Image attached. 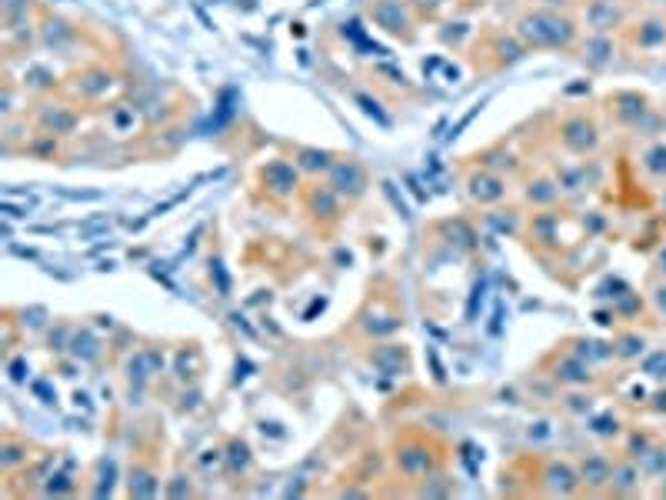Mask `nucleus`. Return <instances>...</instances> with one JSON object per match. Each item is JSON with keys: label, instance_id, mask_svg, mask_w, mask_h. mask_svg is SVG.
<instances>
[{"label": "nucleus", "instance_id": "obj_10", "mask_svg": "<svg viewBox=\"0 0 666 500\" xmlns=\"http://www.w3.org/2000/svg\"><path fill=\"white\" fill-rule=\"evenodd\" d=\"M639 480V471L633 467V464H623V467H613L610 473V484L616 487V490H633Z\"/></svg>", "mask_w": 666, "mask_h": 500}, {"label": "nucleus", "instance_id": "obj_14", "mask_svg": "<svg viewBox=\"0 0 666 500\" xmlns=\"http://www.w3.org/2000/svg\"><path fill=\"white\" fill-rule=\"evenodd\" d=\"M20 11H27V0H3V14H7V20H14Z\"/></svg>", "mask_w": 666, "mask_h": 500}, {"label": "nucleus", "instance_id": "obj_15", "mask_svg": "<svg viewBox=\"0 0 666 500\" xmlns=\"http://www.w3.org/2000/svg\"><path fill=\"white\" fill-rule=\"evenodd\" d=\"M590 50H593V54H590V57H593L597 64H603V57H607V54H603V50H610V43H607V41H597V43H593V47H590Z\"/></svg>", "mask_w": 666, "mask_h": 500}, {"label": "nucleus", "instance_id": "obj_8", "mask_svg": "<svg viewBox=\"0 0 666 500\" xmlns=\"http://www.w3.org/2000/svg\"><path fill=\"white\" fill-rule=\"evenodd\" d=\"M470 194H473V200L490 204V200H499V197H503V183H499L493 174H476L470 181Z\"/></svg>", "mask_w": 666, "mask_h": 500}, {"label": "nucleus", "instance_id": "obj_5", "mask_svg": "<svg viewBox=\"0 0 666 500\" xmlns=\"http://www.w3.org/2000/svg\"><path fill=\"white\" fill-rule=\"evenodd\" d=\"M374 17L380 20V27L390 30V34L406 30V11H403L397 0H380V4L374 7Z\"/></svg>", "mask_w": 666, "mask_h": 500}, {"label": "nucleus", "instance_id": "obj_9", "mask_svg": "<svg viewBox=\"0 0 666 500\" xmlns=\"http://www.w3.org/2000/svg\"><path fill=\"white\" fill-rule=\"evenodd\" d=\"M613 473V464L607 457H586L583 460V471H580V480L583 484H607Z\"/></svg>", "mask_w": 666, "mask_h": 500}, {"label": "nucleus", "instance_id": "obj_4", "mask_svg": "<svg viewBox=\"0 0 666 500\" xmlns=\"http://www.w3.org/2000/svg\"><path fill=\"white\" fill-rule=\"evenodd\" d=\"M543 480H546V494L567 497V494H573V490L580 487V473L573 471L569 464H550L546 473H543Z\"/></svg>", "mask_w": 666, "mask_h": 500}, {"label": "nucleus", "instance_id": "obj_1", "mask_svg": "<svg viewBox=\"0 0 666 500\" xmlns=\"http://www.w3.org/2000/svg\"><path fill=\"white\" fill-rule=\"evenodd\" d=\"M520 34L533 43H550V47H556V43H567L569 37H573V24L556 14H530L520 20Z\"/></svg>", "mask_w": 666, "mask_h": 500}, {"label": "nucleus", "instance_id": "obj_3", "mask_svg": "<svg viewBox=\"0 0 666 500\" xmlns=\"http://www.w3.org/2000/svg\"><path fill=\"white\" fill-rule=\"evenodd\" d=\"M363 187H367V174H363L353 160H343V164L333 167V174H330V190H333V194L360 197Z\"/></svg>", "mask_w": 666, "mask_h": 500}, {"label": "nucleus", "instance_id": "obj_11", "mask_svg": "<svg viewBox=\"0 0 666 500\" xmlns=\"http://www.w3.org/2000/svg\"><path fill=\"white\" fill-rule=\"evenodd\" d=\"M613 20H616V7H613V4H603V0H600V4L590 7V24L597 30L613 27Z\"/></svg>", "mask_w": 666, "mask_h": 500}, {"label": "nucleus", "instance_id": "obj_7", "mask_svg": "<svg viewBox=\"0 0 666 500\" xmlns=\"http://www.w3.org/2000/svg\"><path fill=\"white\" fill-rule=\"evenodd\" d=\"M563 140H567L573 151H590V147L597 144V130H593V124H586V120H569V124L563 127Z\"/></svg>", "mask_w": 666, "mask_h": 500}, {"label": "nucleus", "instance_id": "obj_13", "mask_svg": "<svg viewBox=\"0 0 666 500\" xmlns=\"http://www.w3.org/2000/svg\"><path fill=\"white\" fill-rule=\"evenodd\" d=\"M304 157V167H310V170H317V167H327V160H330V153H323V151H304L300 153Z\"/></svg>", "mask_w": 666, "mask_h": 500}, {"label": "nucleus", "instance_id": "obj_2", "mask_svg": "<svg viewBox=\"0 0 666 500\" xmlns=\"http://www.w3.org/2000/svg\"><path fill=\"white\" fill-rule=\"evenodd\" d=\"M433 450L423 437H406L403 444H397V471L406 477H427L437 467V457H430Z\"/></svg>", "mask_w": 666, "mask_h": 500}, {"label": "nucleus", "instance_id": "obj_6", "mask_svg": "<svg viewBox=\"0 0 666 500\" xmlns=\"http://www.w3.org/2000/svg\"><path fill=\"white\" fill-rule=\"evenodd\" d=\"M264 181H267V187H274L277 194H290L293 187H297V174H293L290 164H283V160H274V164L264 170Z\"/></svg>", "mask_w": 666, "mask_h": 500}, {"label": "nucleus", "instance_id": "obj_16", "mask_svg": "<svg viewBox=\"0 0 666 500\" xmlns=\"http://www.w3.org/2000/svg\"><path fill=\"white\" fill-rule=\"evenodd\" d=\"M663 494H666V487H663Z\"/></svg>", "mask_w": 666, "mask_h": 500}, {"label": "nucleus", "instance_id": "obj_12", "mask_svg": "<svg viewBox=\"0 0 666 500\" xmlns=\"http://www.w3.org/2000/svg\"><path fill=\"white\" fill-rule=\"evenodd\" d=\"M43 124L54 127V134H67L70 127H73V113H67L64 107H57V111H47V113H43Z\"/></svg>", "mask_w": 666, "mask_h": 500}]
</instances>
